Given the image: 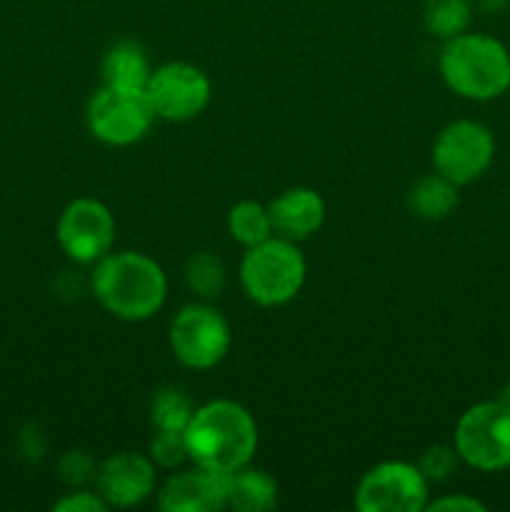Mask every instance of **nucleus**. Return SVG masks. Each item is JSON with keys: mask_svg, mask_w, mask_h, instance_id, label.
Here are the masks:
<instances>
[{"mask_svg": "<svg viewBox=\"0 0 510 512\" xmlns=\"http://www.w3.org/2000/svg\"><path fill=\"white\" fill-rule=\"evenodd\" d=\"M188 455L198 468L233 475L253 463L258 450L255 418L235 400H210L195 408L185 428Z\"/></svg>", "mask_w": 510, "mask_h": 512, "instance_id": "1", "label": "nucleus"}, {"mask_svg": "<svg viewBox=\"0 0 510 512\" xmlns=\"http://www.w3.org/2000/svg\"><path fill=\"white\" fill-rule=\"evenodd\" d=\"M95 300L125 323H143L160 313L168 298V278L158 260L138 250H110L90 275Z\"/></svg>", "mask_w": 510, "mask_h": 512, "instance_id": "2", "label": "nucleus"}, {"mask_svg": "<svg viewBox=\"0 0 510 512\" xmlns=\"http://www.w3.org/2000/svg\"><path fill=\"white\" fill-rule=\"evenodd\" d=\"M440 75L455 95L465 100H495L510 88V53L500 40L483 33L445 40L438 60Z\"/></svg>", "mask_w": 510, "mask_h": 512, "instance_id": "3", "label": "nucleus"}, {"mask_svg": "<svg viewBox=\"0 0 510 512\" xmlns=\"http://www.w3.org/2000/svg\"><path fill=\"white\" fill-rule=\"evenodd\" d=\"M305 273L308 265L298 243L270 235L263 243L245 248L240 263V285L260 308H280L300 293Z\"/></svg>", "mask_w": 510, "mask_h": 512, "instance_id": "4", "label": "nucleus"}, {"mask_svg": "<svg viewBox=\"0 0 510 512\" xmlns=\"http://www.w3.org/2000/svg\"><path fill=\"white\" fill-rule=\"evenodd\" d=\"M453 448L465 465L483 473L510 468V405L498 398L465 410L455 425Z\"/></svg>", "mask_w": 510, "mask_h": 512, "instance_id": "5", "label": "nucleus"}, {"mask_svg": "<svg viewBox=\"0 0 510 512\" xmlns=\"http://www.w3.org/2000/svg\"><path fill=\"white\" fill-rule=\"evenodd\" d=\"M155 108L145 90H128L103 85L95 90L85 108V123L100 143L125 148L148 135L155 123Z\"/></svg>", "mask_w": 510, "mask_h": 512, "instance_id": "6", "label": "nucleus"}, {"mask_svg": "<svg viewBox=\"0 0 510 512\" xmlns=\"http://www.w3.org/2000/svg\"><path fill=\"white\" fill-rule=\"evenodd\" d=\"M168 343L180 365L190 370H210L230 353L233 333L225 315L213 305L190 303L170 323Z\"/></svg>", "mask_w": 510, "mask_h": 512, "instance_id": "7", "label": "nucleus"}, {"mask_svg": "<svg viewBox=\"0 0 510 512\" xmlns=\"http://www.w3.org/2000/svg\"><path fill=\"white\" fill-rule=\"evenodd\" d=\"M430 500V483L423 470L405 460L373 465L355 488L360 512H420Z\"/></svg>", "mask_w": 510, "mask_h": 512, "instance_id": "8", "label": "nucleus"}, {"mask_svg": "<svg viewBox=\"0 0 510 512\" xmlns=\"http://www.w3.org/2000/svg\"><path fill=\"white\" fill-rule=\"evenodd\" d=\"M495 158V138L478 120H455L445 125L433 143V165L455 185L483 178Z\"/></svg>", "mask_w": 510, "mask_h": 512, "instance_id": "9", "label": "nucleus"}, {"mask_svg": "<svg viewBox=\"0 0 510 512\" xmlns=\"http://www.w3.org/2000/svg\"><path fill=\"white\" fill-rule=\"evenodd\" d=\"M55 238L73 263L95 265L113 250L115 218L100 200L75 198L60 213Z\"/></svg>", "mask_w": 510, "mask_h": 512, "instance_id": "10", "label": "nucleus"}, {"mask_svg": "<svg viewBox=\"0 0 510 512\" xmlns=\"http://www.w3.org/2000/svg\"><path fill=\"white\" fill-rule=\"evenodd\" d=\"M150 103H153L155 115L170 123H185L193 120L208 108L210 95V80L198 65L183 63H165L153 70L148 85H145Z\"/></svg>", "mask_w": 510, "mask_h": 512, "instance_id": "11", "label": "nucleus"}, {"mask_svg": "<svg viewBox=\"0 0 510 512\" xmlns=\"http://www.w3.org/2000/svg\"><path fill=\"white\" fill-rule=\"evenodd\" d=\"M155 463L150 455L118 453L110 455L95 475V488L108 508H135L155 493Z\"/></svg>", "mask_w": 510, "mask_h": 512, "instance_id": "12", "label": "nucleus"}, {"mask_svg": "<svg viewBox=\"0 0 510 512\" xmlns=\"http://www.w3.org/2000/svg\"><path fill=\"white\" fill-rule=\"evenodd\" d=\"M228 475H215L198 468L170 475L158 493L163 512H210L225 508Z\"/></svg>", "mask_w": 510, "mask_h": 512, "instance_id": "13", "label": "nucleus"}, {"mask_svg": "<svg viewBox=\"0 0 510 512\" xmlns=\"http://www.w3.org/2000/svg\"><path fill=\"white\" fill-rule=\"evenodd\" d=\"M273 233L300 243L323 228L325 200L313 188H288L268 205Z\"/></svg>", "mask_w": 510, "mask_h": 512, "instance_id": "14", "label": "nucleus"}, {"mask_svg": "<svg viewBox=\"0 0 510 512\" xmlns=\"http://www.w3.org/2000/svg\"><path fill=\"white\" fill-rule=\"evenodd\" d=\"M100 73H103V85L145 90L150 75H153V65H150L143 45L135 43V40H120L105 53L103 63H100Z\"/></svg>", "mask_w": 510, "mask_h": 512, "instance_id": "15", "label": "nucleus"}, {"mask_svg": "<svg viewBox=\"0 0 510 512\" xmlns=\"http://www.w3.org/2000/svg\"><path fill=\"white\" fill-rule=\"evenodd\" d=\"M278 503V483L273 475L258 468H243L228 475L225 508L238 512H265Z\"/></svg>", "mask_w": 510, "mask_h": 512, "instance_id": "16", "label": "nucleus"}, {"mask_svg": "<svg viewBox=\"0 0 510 512\" xmlns=\"http://www.w3.org/2000/svg\"><path fill=\"white\" fill-rule=\"evenodd\" d=\"M458 185L440 175L438 170L415 180L408 193V205L413 215L423 220H443L458 208Z\"/></svg>", "mask_w": 510, "mask_h": 512, "instance_id": "17", "label": "nucleus"}, {"mask_svg": "<svg viewBox=\"0 0 510 512\" xmlns=\"http://www.w3.org/2000/svg\"><path fill=\"white\" fill-rule=\"evenodd\" d=\"M473 20V0H425L423 23L433 38L450 40L463 35Z\"/></svg>", "mask_w": 510, "mask_h": 512, "instance_id": "18", "label": "nucleus"}, {"mask_svg": "<svg viewBox=\"0 0 510 512\" xmlns=\"http://www.w3.org/2000/svg\"><path fill=\"white\" fill-rule=\"evenodd\" d=\"M228 233L235 243L245 245V248H253V245L268 240L270 235H275L268 208L255 200L235 203L228 213Z\"/></svg>", "mask_w": 510, "mask_h": 512, "instance_id": "19", "label": "nucleus"}, {"mask_svg": "<svg viewBox=\"0 0 510 512\" xmlns=\"http://www.w3.org/2000/svg\"><path fill=\"white\" fill-rule=\"evenodd\" d=\"M195 413V403L180 388H163L150 400V423L155 430H185Z\"/></svg>", "mask_w": 510, "mask_h": 512, "instance_id": "20", "label": "nucleus"}, {"mask_svg": "<svg viewBox=\"0 0 510 512\" xmlns=\"http://www.w3.org/2000/svg\"><path fill=\"white\" fill-rule=\"evenodd\" d=\"M185 283L200 298H215L223 293L225 288V265L210 250H200V253L190 255L185 263Z\"/></svg>", "mask_w": 510, "mask_h": 512, "instance_id": "21", "label": "nucleus"}, {"mask_svg": "<svg viewBox=\"0 0 510 512\" xmlns=\"http://www.w3.org/2000/svg\"><path fill=\"white\" fill-rule=\"evenodd\" d=\"M148 455L158 468H180L185 460H190L185 430H158L150 440Z\"/></svg>", "mask_w": 510, "mask_h": 512, "instance_id": "22", "label": "nucleus"}, {"mask_svg": "<svg viewBox=\"0 0 510 512\" xmlns=\"http://www.w3.org/2000/svg\"><path fill=\"white\" fill-rule=\"evenodd\" d=\"M458 450L450 448V445H433L423 453L418 468L423 470V475L428 478V483H443V480L453 478V473L458 470Z\"/></svg>", "mask_w": 510, "mask_h": 512, "instance_id": "23", "label": "nucleus"}, {"mask_svg": "<svg viewBox=\"0 0 510 512\" xmlns=\"http://www.w3.org/2000/svg\"><path fill=\"white\" fill-rule=\"evenodd\" d=\"M95 475H98V468H93V460L85 453H80V450L68 453L63 463H60V478L68 485H73V488L75 485L90 483V480H95Z\"/></svg>", "mask_w": 510, "mask_h": 512, "instance_id": "24", "label": "nucleus"}, {"mask_svg": "<svg viewBox=\"0 0 510 512\" xmlns=\"http://www.w3.org/2000/svg\"><path fill=\"white\" fill-rule=\"evenodd\" d=\"M53 510L58 512H105L108 510V503L100 498L98 490H73L65 498H60L58 503L53 505Z\"/></svg>", "mask_w": 510, "mask_h": 512, "instance_id": "25", "label": "nucleus"}, {"mask_svg": "<svg viewBox=\"0 0 510 512\" xmlns=\"http://www.w3.org/2000/svg\"><path fill=\"white\" fill-rule=\"evenodd\" d=\"M428 512H485V505L470 495H445V498L428 500Z\"/></svg>", "mask_w": 510, "mask_h": 512, "instance_id": "26", "label": "nucleus"}, {"mask_svg": "<svg viewBox=\"0 0 510 512\" xmlns=\"http://www.w3.org/2000/svg\"><path fill=\"white\" fill-rule=\"evenodd\" d=\"M480 5H483L488 13H498V10H503L505 5H508V0H480Z\"/></svg>", "mask_w": 510, "mask_h": 512, "instance_id": "27", "label": "nucleus"}, {"mask_svg": "<svg viewBox=\"0 0 510 512\" xmlns=\"http://www.w3.org/2000/svg\"><path fill=\"white\" fill-rule=\"evenodd\" d=\"M500 400H503L505 405H510V383L505 385V388H503V393H500Z\"/></svg>", "mask_w": 510, "mask_h": 512, "instance_id": "28", "label": "nucleus"}]
</instances>
